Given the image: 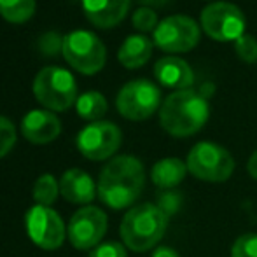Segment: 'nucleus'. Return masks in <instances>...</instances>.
<instances>
[{
    "label": "nucleus",
    "instance_id": "nucleus-30",
    "mask_svg": "<svg viewBox=\"0 0 257 257\" xmlns=\"http://www.w3.org/2000/svg\"><path fill=\"white\" fill-rule=\"evenodd\" d=\"M247 172H248V175H250L252 179L257 180V151H255V153H252L250 158H248V161H247Z\"/></svg>",
    "mask_w": 257,
    "mask_h": 257
},
{
    "label": "nucleus",
    "instance_id": "nucleus-16",
    "mask_svg": "<svg viewBox=\"0 0 257 257\" xmlns=\"http://www.w3.org/2000/svg\"><path fill=\"white\" fill-rule=\"evenodd\" d=\"M154 77L161 86L175 91L191 89L194 84V72L186 60L179 56H163L154 65Z\"/></svg>",
    "mask_w": 257,
    "mask_h": 257
},
{
    "label": "nucleus",
    "instance_id": "nucleus-17",
    "mask_svg": "<svg viewBox=\"0 0 257 257\" xmlns=\"http://www.w3.org/2000/svg\"><path fill=\"white\" fill-rule=\"evenodd\" d=\"M154 42L146 35H130L124 39L117 51V60L128 70L140 68L153 56Z\"/></svg>",
    "mask_w": 257,
    "mask_h": 257
},
{
    "label": "nucleus",
    "instance_id": "nucleus-27",
    "mask_svg": "<svg viewBox=\"0 0 257 257\" xmlns=\"http://www.w3.org/2000/svg\"><path fill=\"white\" fill-rule=\"evenodd\" d=\"M63 39L56 32H48L39 39V48L46 56H56L58 53L63 51Z\"/></svg>",
    "mask_w": 257,
    "mask_h": 257
},
{
    "label": "nucleus",
    "instance_id": "nucleus-13",
    "mask_svg": "<svg viewBox=\"0 0 257 257\" xmlns=\"http://www.w3.org/2000/svg\"><path fill=\"white\" fill-rule=\"evenodd\" d=\"M21 133L30 144L46 146L60 137L61 122L54 112L48 110V108H35L23 117Z\"/></svg>",
    "mask_w": 257,
    "mask_h": 257
},
{
    "label": "nucleus",
    "instance_id": "nucleus-11",
    "mask_svg": "<svg viewBox=\"0 0 257 257\" xmlns=\"http://www.w3.org/2000/svg\"><path fill=\"white\" fill-rule=\"evenodd\" d=\"M108 227V217L98 206H82L70 217L67 236L72 247L77 250H93L102 243Z\"/></svg>",
    "mask_w": 257,
    "mask_h": 257
},
{
    "label": "nucleus",
    "instance_id": "nucleus-9",
    "mask_svg": "<svg viewBox=\"0 0 257 257\" xmlns=\"http://www.w3.org/2000/svg\"><path fill=\"white\" fill-rule=\"evenodd\" d=\"M122 144V132L110 121H95L77 133L75 146L79 153L91 161H105L114 156Z\"/></svg>",
    "mask_w": 257,
    "mask_h": 257
},
{
    "label": "nucleus",
    "instance_id": "nucleus-21",
    "mask_svg": "<svg viewBox=\"0 0 257 257\" xmlns=\"http://www.w3.org/2000/svg\"><path fill=\"white\" fill-rule=\"evenodd\" d=\"M32 194H34V200L37 205L51 206L58 200V194H60V182L54 179V175H51V173H42L35 180Z\"/></svg>",
    "mask_w": 257,
    "mask_h": 257
},
{
    "label": "nucleus",
    "instance_id": "nucleus-1",
    "mask_svg": "<svg viewBox=\"0 0 257 257\" xmlns=\"http://www.w3.org/2000/svg\"><path fill=\"white\" fill-rule=\"evenodd\" d=\"M98 198L112 210L130 208L146 187V166L137 156L121 154L108 159L98 177Z\"/></svg>",
    "mask_w": 257,
    "mask_h": 257
},
{
    "label": "nucleus",
    "instance_id": "nucleus-28",
    "mask_svg": "<svg viewBox=\"0 0 257 257\" xmlns=\"http://www.w3.org/2000/svg\"><path fill=\"white\" fill-rule=\"evenodd\" d=\"M180 194L175 193V191H165L163 194H159V200H158V206L166 213L168 217L175 215L177 210L180 206Z\"/></svg>",
    "mask_w": 257,
    "mask_h": 257
},
{
    "label": "nucleus",
    "instance_id": "nucleus-3",
    "mask_svg": "<svg viewBox=\"0 0 257 257\" xmlns=\"http://www.w3.org/2000/svg\"><path fill=\"white\" fill-rule=\"evenodd\" d=\"M170 217L158 203L133 205L124 213L119 227V234L126 248L133 252H147L158 247L168 229Z\"/></svg>",
    "mask_w": 257,
    "mask_h": 257
},
{
    "label": "nucleus",
    "instance_id": "nucleus-10",
    "mask_svg": "<svg viewBox=\"0 0 257 257\" xmlns=\"http://www.w3.org/2000/svg\"><path fill=\"white\" fill-rule=\"evenodd\" d=\"M153 39L154 44L165 53H186L200 44V25L189 16L173 14L159 21Z\"/></svg>",
    "mask_w": 257,
    "mask_h": 257
},
{
    "label": "nucleus",
    "instance_id": "nucleus-6",
    "mask_svg": "<svg viewBox=\"0 0 257 257\" xmlns=\"http://www.w3.org/2000/svg\"><path fill=\"white\" fill-rule=\"evenodd\" d=\"M65 61L84 75L98 74L107 61V49L96 34L89 30H74L63 39Z\"/></svg>",
    "mask_w": 257,
    "mask_h": 257
},
{
    "label": "nucleus",
    "instance_id": "nucleus-8",
    "mask_svg": "<svg viewBox=\"0 0 257 257\" xmlns=\"http://www.w3.org/2000/svg\"><path fill=\"white\" fill-rule=\"evenodd\" d=\"M201 28L217 42L238 41L245 34V14L231 2H212L201 11Z\"/></svg>",
    "mask_w": 257,
    "mask_h": 257
},
{
    "label": "nucleus",
    "instance_id": "nucleus-20",
    "mask_svg": "<svg viewBox=\"0 0 257 257\" xmlns=\"http://www.w3.org/2000/svg\"><path fill=\"white\" fill-rule=\"evenodd\" d=\"M35 7V0H0V16L13 25H21L34 16Z\"/></svg>",
    "mask_w": 257,
    "mask_h": 257
},
{
    "label": "nucleus",
    "instance_id": "nucleus-5",
    "mask_svg": "<svg viewBox=\"0 0 257 257\" xmlns=\"http://www.w3.org/2000/svg\"><path fill=\"white\" fill-rule=\"evenodd\" d=\"M189 173L201 182H226L234 172V158L226 147L215 142H198L186 159Z\"/></svg>",
    "mask_w": 257,
    "mask_h": 257
},
{
    "label": "nucleus",
    "instance_id": "nucleus-23",
    "mask_svg": "<svg viewBox=\"0 0 257 257\" xmlns=\"http://www.w3.org/2000/svg\"><path fill=\"white\" fill-rule=\"evenodd\" d=\"M132 23L139 32L147 34V32L156 30V27L159 25V21H158V14H156V11H153L151 7H140V9H137L135 13H133Z\"/></svg>",
    "mask_w": 257,
    "mask_h": 257
},
{
    "label": "nucleus",
    "instance_id": "nucleus-31",
    "mask_svg": "<svg viewBox=\"0 0 257 257\" xmlns=\"http://www.w3.org/2000/svg\"><path fill=\"white\" fill-rule=\"evenodd\" d=\"M137 2L144 4V7H163L170 2V0H137Z\"/></svg>",
    "mask_w": 257,
    "mask_h": 257
},
{
    "label": "nucleus",
    "instance_id": "nucleus-32",
    "mask_svg": "<svg viewBox=\"0 0 257 257\" xmlns=\"http://www.w3.org/2000/svg\"><path fill=\"white\" fill-rule=\"evenodd\" d=\"M213 91H215V86H213L212 82H205V84H203V86H201V88H200V93H201V95L205 96L206 100H208L210 96L213 95Z\"/></svg>",
    "mask_w": 257,
    "mask_h": 257
},
{
    "label": "nucleus",
    "instance_id": "nucleus-2",
    "mask_svg": "<svg viewBox=\"0 0 257 257\" xmlns=\"http://www.w3.org/2000/svg\"><path fill=\"white\" fill-rule=\"evenodd\" d=\"M208 117V100L193 88L168 95L159 108V124L175 139L196 135L206 124Z\"/></svg>",
    "mask_w": 257,
    "mask_h": 257
},
{
    "label": "nucleus",
    "instance_id": "nucleus-29",
    "mask_svg": "<svg viewBox=\"0 0 257 257\" xmlns=\"http://www.w3.org/2000/svg\"><path fill=\"white\" fill-rule=\"evenodd\" d=\"M151 257H180V254L175 250V248L168 247V245H159V247L154 248V252Z\"/></svg>",
    "mask_w": 257,
    "mask_h": 257
},
{
    "label": "nucleus",
    "instance_id": "nucleus-14",
    "mask_svg": "<svg viewBox=\"0 0 257 257\" xmlns=\"http://www.w3.org/2000/svg\"><path fill=\"white\" fill-rule=\"evenodd\" d=\"M132 0H82V11L91 25L102 30L114 28L126 18Z\"/></svg>",
    "mask_w": 257,
    "mask_h": 257
},
{
    "label": "nucleus",
    "instance_id": "nucleus-24",
    "mask_svg": "<svg viewBox=\"0 0 257 257\" xmlns=\"http://www.w3.org/2000/svg\"><path fill=\"white\" fill-rule=\"evenodd\" d=\"M16 126L13 121L4 115H0V159L6 158L7 154L13 151L14 144H16Z\"/></svg>",
    "mask_w": 257,
    "mask_h": 257
},
{
    "label": "nucleus",
    "instance_id": "nucleus-4",
    "mask_svg": "<svg viewBox=\"0 0 257 257\" xmlns=\"http://www.w3.org/2000/svg\"><path fill=\"white\" fill-rule=\"evenodd\" d=\"M35 100L51 112H65L75 105L77 82L63 67H44L34 79Z\"/></svg>",
    "mask_w": 257,
    "mask_h": 257
},
{
    "label": "nucleus",
    "instance_id": "nucleus-15",
    "mask_svg": "<svg viewBox=\"0 0 257 257\" xmlns=\"http://www.w3.org/2000/svg\"><path fill=\"white\" fill-rule=\"evenodd\" d=\"M60 194L74 205L88 206L98 196V186L93 177L81 168H70L60 179Z\"/></svg>",
    "mask_w": 257,
    "mask_h": 257
},
{
    "label": "nucleus",
    "instance_id": "nucleus-22",
    "mask_svg": "<svg viewBox=\"0 0 257 257\" xmlns=\"http://www.w3.org/2000/svg\"><path fill=\"white\" fill-rule=\"evenodd\" d=\"M231 257H257V233H245L234 240Z\"/></svg>",
    "mask_w": 257,
    "mask_h": 257
},
{
    "label": "nucleus",
    "instance_id": "nucleus-26",
    "mask_svg": "<svg viewBox=\"0 0 257 257\" xmlns=\"http://www.w3.org/2000/svg\"><path fill=\"white\" fill-rule=\"evenodd\" d=\"M88 257H128V250H126L124 243H121V241L108 240L102 241L93 250H89Z\"/></svg>",
    "mask_w": 257,
    "mask_h": 257
},
{
    "label": "nucleus",
    "instance_id": "nucleus-25",
    "mask_svg": "<svg viewBox=\"0 0 257 257\" xmlns=\"http://www.w3.org/2000/svg\"><path fill=\"white\" fill-rule=\"evenodd\" d=\"M234 51L236 56L245 63H255L257 61V39L254 35L243 34L238 41H234Z\"/></svg>",
    "mask_w": 257,
    "mask_h": 257
},
{
    "label": "nucleus",
    "instance_id": "nucleus-12",
    "mask_svg": "<svg viewBox=\"0 0 257 257\" xmlns=\"http://www.w3.org/2000/svg\"><path fill=\"white\" fill-rule=\"evenodd\" d=\"M27 231L30 240L44 250H56L67 238V226L51 206L35 205L27 213Z\"/></svg>",
    "mask_w": 257,
    "mask_h": 257
},
{
    "label": "nucleus",
    "instance_id": "nucleus-7",
    "mask_svg": "<svg viewBox=\"0 0 257 257\" xmlns=\"http://www.w3.org/2000/svg\"><path fill=\"white\" fill-rule=\"evenodd\" d=\"M115 107L124 119L146 121L161 108V89L149 79H133L119 89Z\"/></svg>",
    "mask_w": 257,
    "mask_h": 257
},
{
    "label": "nucleus",
    "instance_id": "nucleus-19",
    "mask_svg": "<svg viewBox=\"0 0 257 257\" xmlns=\"http://www.w3.org/2000/svg\"><path fill=\"white\" fill-rule=\"evenodd\" d=\"M107 98L100 91H86L79 95L77 102H75V110L77 115L86 121H102V117L107 114Z\"/></svg>",
    "mask_w": 257,
    "mask_h": 257
},
{
    "label": "nucleus",
    "instance_id": "nucleus-18",
    "mask_svg": "<svg viewBox=\"0 0 257 257\" xmlns=\"http://www.w3.org/2000/svg\"><path fill=\"white\" fill-rule=\"evenodd\" d=\"M189 173L186 161L180 158H163L153 165L151 180L156 187L163 191H172L182 184L186 175Z\"/></svg>",
    "mask_w": 257,
    "mask_h": 257
}]
</instances>
